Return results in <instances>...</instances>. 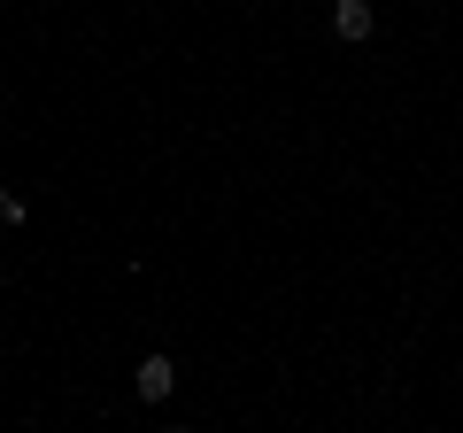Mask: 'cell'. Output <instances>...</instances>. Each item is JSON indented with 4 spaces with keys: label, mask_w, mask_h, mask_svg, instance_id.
Segmentation results:
<instances>
[{
    "label": "cell",
    "mask_w": 463,
    "mask_h": 433,
    "mask_svg": "<svg viewBox=\"0 0 463 433\" xmlns=\"http://www.w3.org/2000/svg\"><path fill=\"white\" fill-rule=\"evenodd\" d=\"M332 32L355 47V39H371L379 32V0H332Z\"/></svg>",
    "instance_id": "obj_2"
},
{
    "label": "cell",
    "mask_w": 463,
    "mask_h": 433,
    "mask_svg": "<svg viewBox=\"0 0 463 433\" xmlns=\"http://www.w3.org/2000/svg\"><path fill=\"white\" fill-rule=\"evenodd\" d=\"M0 225H16V233H24V225H32V201H24L16 186H0Z\"/></svg>",
    "instance_id": "obj_3"
},
{
    "label": "cell",
    "mask_w": 463,
    "mask_h": 433,
    "mask_svg": "<svg viewBox=\"0 0 463 433\" xmlns=\"http://www.w3.org/2000/svg\"><path fill=\"white\" fill-rule=\"evenodd\" d=\"M163 433H194V426H163Z\"/></svg>",
    "instance_id": "obj_4"
},
{
    "label": "cell",
    "mask_w": 463,
    "mask_h": 433,
    "mask_svg": "<svg viewBox=\"0 0 463 433\" xmlns=\"http://www.w3.org/2000/svg\"><path fill=\"white\" fill-rule=\"evenodd\" d=\"M132 387H139V402H170V395H178V356L147 349V356H139V371H132Z\"/></svg>",
    "instance_id": "obj_1"
}]
</instances>
